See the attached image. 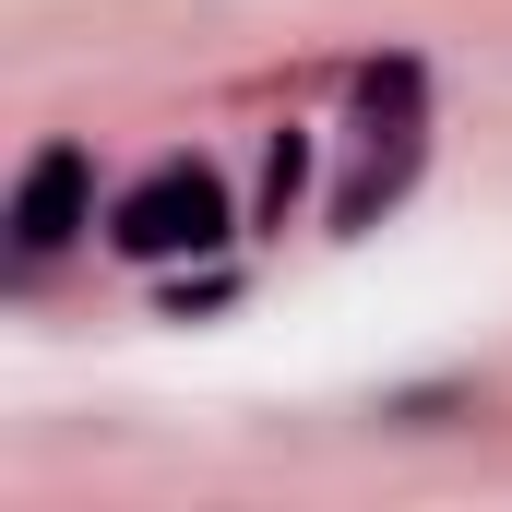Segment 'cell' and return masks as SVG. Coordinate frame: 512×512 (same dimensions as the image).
I'll return each instance as SVG.
<instances>
[{"label":"cell","mask_w":512,"mask_h":512,"mask_svg":"<svg viewBox=\"0 0 512 512\" xmlns=\"http://www.w3.org/2000/svg\"><path fill=\"white\" fill-rule=\"evenodd\" d=\"M227 179L203 167V155H167V167H143L120 203H108V251L120 262H203L227 251Z\"/></svg>","instance_id":"1"},{"label":"cell","mask_w":512,"mask_h":512,"mask_svg":"<svg viewBox=\"0 0 512 512\" xmlns=\"http://www.w3.org/2000/svg\"><path fill=\"white\" fill-rule=\"evenodd\" d=\"M96 215H84V155L72 143H48L36 167H24V191H12V251L24 262H48V251H72Z\"/></svg>","instance_id":"3"},{"label":"cell","mask_w":512,"mask_h":512,"mask_svg":"<svg viewBox=\"0 0 512 512\" xmlns=\"http://www.w3.org/2000/svg\"><path fill=\"white\" fill-rule=\"evenodd\" d=\"M417 143H429V84H417V60H382L358 84V167L334 191V227H382V203H405V179H417Z\"/></svg>","instance_id":"2"},{"label":"cell","mask_w":512,"mask_h":512,"mask_svg":"<svg viewBox=\"0 0 512 512\" xmlns=\"http://www.w3.org/2000/svg\"><path fill=\"white\" fill-rule=\"evenodd\" d=\"M298 179H310V143L286 131V143H274V167H262V215H274V227H286V203H298Z\"/></svg>","instance_id":"4"}]
</instances>
